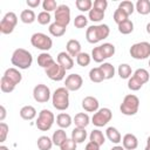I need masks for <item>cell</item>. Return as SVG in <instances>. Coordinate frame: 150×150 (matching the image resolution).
<instances>
[{
  "label": "cell",
  "instance_id": "obj_1",
  "mask_svg": "<svg viewBox=\"0 0 150 150\" xmlns=\"http://www.w3.org/2000/svg\"><path fill=\"white\" fill-rule=\"evenodd\" d=\"M110 34V28L108 25H95L87 28L86 39L89 43H97L107 39Z\"/></svg>",
  "mask_w": 150,
  "mask_h": 150
},
{
  "label": "cell",
  "instance_id": "obj_2",
  "mask_svg": "<svg viewBox=\"0 0 150 150\" xmlns=\"http://www.w3.org/2000/svg\"><path fill=\"white\" fill-rule=\"evenodd\" d=\"M11 62L13 66H15L19 69H28L32 66L33 56H32L30 52H28L27 49L18 48L13 52Z\"/></svg>",
  "mask_w": 150,
  "mask_h": 150
},
{
  "label": "cell",
  "instance_id": "obj_3",
  "mask_svg": "<svg viewBox=\"0 0 150 150\" xmlns=\"http://www.w3.org/2000/svg\"><path fill=\"white\" fill-rule=\"evenodd\" d=\"M52 103L56 110L62 111V110L68 109V107H69V90L66 87L57 88L52 96Z\"/></svg>",
  "mask_w": 150,
  "mask_h": 150
},
{
  "label": "cell",
  "instance_id": "obj_4",
  "mask_svg": "<svg viewBox=\"0 0 150 150\" xmlns=\"http://www.w3.org/2000/svg\"><path fill=\"white\" fill-rule=\"evenodd\" d=\"M138 108H139V100L134 94L125 95L121 105H120L121 112L123 115H127V116H132V115L137 114Z\"/></svg>",
  "mask_w": 150,
  "mask_h": 150
},
{
  "label": "cell",
  "instance_id": "obj_5",
  "mask_svg": "<svg viewBox=\"0 0 150 150\" xmlns=\"http://www.w3.org/2000/svg\"><path fill=\"white\" fill-rule=\"evenodd\" d=\"M54 121H55L54 114L48 109H42L39 112V116H38V120L35 122V125L41 131H48L52 128Z\"/></svg>",
  "mask_w": 150,
  "mask_h": 150
},
{
  "label": "cell",
  "instance_id": "obj_6",
  "mask_svg": "<svg viewBox=\"0 0 150 150\" xmlns=\"http://www.w3.org/2000/svg\"><path fill=\"white\" fill-rule=\"evenodd\" d=\"M129 53L135 60H144L150 56V43L146 41L134 43L130 47Z\"/></svg>",
  "mask_w": 150,
  "mask_h": 150
},
{
  "label": "cell",
  "instance_id": "obj_7",
  "mask_svg": "<svg viewBox=\"0 0 150 150\" xmlns=\"http://www.w3.org/2000/svg\"><path fill=\"white\" fill-rule=\"evenodd\" d=\"M30 43L36 49H40V50H43V52L49 50L53 46L52 39L48 35L43 34V33H34L30 38Z\"/></svg>",
  "mask_w": 150,
  "mask_h": 150
},
{
  "label": "cell",
  "instance_id": "obj_8",
  "mask_svg": "<svg viewBox=\"0 0 150 150\" xmlns=\"http://www.w3.org/2000/svg\"><path fill=\"white\" fill-rule=\"evenodd\" d=\"M16 23H18L16 14L14 12H8L5 14V16L0 22V32L2 34H11L14 30Z\"/></svg>",
  "mask_w": 150,
  "mask_h": 150
},
{
  "label": "cell",
  "instance_id": "obj_9",
  "mask_svg": "<svg viewBox=\"0 0 150 150\" xmlns=\"http://www.w3.org/2000/svg\"><path fill=\"white\" fill-rule=\"evenodd\" d=\"M112 117V112L109 108H101L98 109L91 117V123L96 127L105 125Z\"/></svg>",
  "mask_w": 150,
  "mask_h": 150
},
{
  "label": "cell",
  "instance_id": "obj_10",
  "mask_svg": "<svg viewBox=\"0 0 150 150\" xmlns=\"http://www.w3.org/2000/svg\"><path fill=\"white\" fill-rule=\"evenodd\" d=\"M55 22L62 27H67L70 22V8L67 5H59L55 11Z\"/></svg>",
  "mask_w": 150,
  "mask_h": 150
},
{
  "label": "cell",
  "instance_id": "obj_11",
  "mask_svg": "<svg viewBox=\"0 0 150 150\" xmlns=\"http://www.w3.org/2000/svg\"><path fill=\"white\" fill-rule=\"evenodd\" d=\"M33 97L39 103H46L50 98V90L46 84H36L33 89Z\"/></svg>",
  "mask_w": 150,
  "mask_h": 150
},
{
  "label": "cell",
  "instance_id": "obj_12",
  "mask_svg": "<svg viewBox=\"0 0 150 150\" xmlns=\"http://www.w3.org/2000/svg\"><path fill=\"white\" fill-rule=\"evenodd\" d=\"M45 71H46V75L52 81H61L66 76V69L62 66H60L57 62H54L50 67L45 69Z\"/></svg>",
  "mask_w": 150,
  "mask_h": 150
},
{
  "label": "cell",
  "instance_id": "obj_13",
  "mask_svg": "<svg viewBox=\"0 0 150 150\" xmlns=\"http://www.w3.org/2000/svg\"><path fill=\"white\" fill-rule=\"evenodd\" d=\"M83 84V79L79 74H70L66 77L64 81V87L69 91H76L79 90Z\"/></svg>",
  "mask_w": 150,
  "mask_h": 150
},
{
  "label": "cell",
  "instance_id": "obj_14",
  "mask_svg": "<svg viewBox=\"0 0 150 150\" xmlns=\"http://www.w3.org/2000/svg\"><path fill=\"white\" fill-rule=\"evenodd\" d=\"M98 101L94 96H87L82 100V108L87 112H96L98 110Z\"/></svg>",
  "mask_w": 150,
  "mask_h": 150
},
{
  "label": "cell",
  "instance_id": "obj_15",
  "mask_svg": "<svg viewBox=\"0 0 150 150\" xmlns=\"http://www.w3.org/2000/svg\"><path fill=\"white\" fill-rule=\"evenodd\" d=\"M56 62L60 66H62L66 70H69V69H71L74 67V60H73V57L68 53H66V52H61V53L57 54Z\"/></svg>",
  "mask_w": 150,
  "mask_h": 150
},
{
  "label": "cell",
  "instance_id": "obj_16",
  "mask_svg": "<svg viewBox=\"0 0 150 150\" xmlns=\"http://www.w3.org/2000/svg\"><path fill=\"white\" fill-rule=\"evenodd\" d=\"M122 143L125 150H135L138 146V139L132 134H125L122 138Z\"/></svg>",
  "mask_w": 150,
  "mask_h": 150
},
{
  "label": "cell",
  "instance_id": "obj_17",
  "mask_svg": "<svg viewBox=\"0 0 150 150\" xmlns=\"http://www.w3.org/2000/svg\"><path fill=\"white\" fill-rule=\"evenodd\" d=\"M66 49H67V53L70 55V56H77L80 53H81V43L75 40V39H71L67 42L66 45Z\"/></svg>",
  "mask_w": 150,
  "mask_h": 150
},
{
  "label": "cell",
  "instance_id": "obj_18",
  "mask_svg": "<svg viewBox=\"0 0 150 150\" xmlns=\"http://www.w3.org/2000/svg\"><path fill=\"white\" fill-rule=\"evenodd\" d=\"M4 76H6L8 80H11L14 84H19L21 82V80H22V75H21V73L16 68H8V69H6Z\"/></svg>",
  "mask_w": 150,
  "mask_h": 150
},
{
  "label": "cell",
  "instance_id": "obj_19",
  "mask_svg": "<svg viewBox=\"0 0 150 150\" xmlns=\"http://www.w3.org/2000/svg\"><path fill=\"white\" fill-rule=\"evenodd\" d=\"M54 59L50 54L48 53H41L38 55V64L45 69H47L48 67H50L53 63H54Z\"/></svg>",
  "mask_w": 150,
  "mask_h": 150
},
{
  "label": "cell",
  "instance_id": "obj_20",
  "mask_svg": "<svg viewBox=\"0 0 150 150\" xmlns=\"http://www.w3.org/2000/svg\"><path fill=\"white\" fill-rule=\"evenodd\" d=\"M89 121H90V118H89L88 114H86V112H79L74 117V123H75L76 128L86 129V127L89 124Z\"/></svg>",
  "mask_w": 150,
  "mask_h": 150
},
{
  "label": "cell",
  "instance_id": "obj_21",
  "mask_svg": "<svg viewBox=\"0 0 150 150\" xmlns=\"http://www.w3.org/2000/svg\"><path fill=\"white\" fill-rule=\"evenodd\" d=\"M105 135H107V138H108L111 143H114V144H117V143H120V142L122 141V136H121L120 131H118L116 128H114V127L107 128Z\"/></svg>",
  "mask_w": 150,
  "mask_h": 150
},
{
  "label": "cell",
  "instance_id": "obj_22",
  "mask_svg": "<svg viewBox=\"0 0 150 150\" xmlns=\"http://www.w3.org/2000/svg\"><path fill=\"white\" fill-rule=\"evenodd\" d=\"M20 116L26 121H30L36 116V110L32 105H25L20 109Z\"/></svg>",
  "mask_w": 150,
  "mask_h": 150
},
{
  "label": "cell",
  "instance_id": "obj_23",
  "mask_svg": "<svg viewBox=\"0 0 150 150\" xmlns=\"http://www.w3.org/2000/svg\"><path fill=\"white\" fill-rule=\"evenodd\" d=\"M89 138H90V142H94V143L97 144L98 146L103 145L104 142H105V137H104L103 132H102L101 130H98V129H94V130L90 132Z\"/></svg>",
  "mask_w": 150,
  "mask_h": 150
},
{
  "label": "cell",
  "instance_id": "obj_24",
  "mask_svg": "<svg viewBox=\"0 0 150 150\" xmlns=\"http://www.w3.org/2000/svg\"><path fill=\"white\" fill-rule=\"evenodd\" d=\"M71 117H70V115L69 114H66V112H61V114H59L57 115V117H56V123H57V125L61 128V129H66V128H68L70 124H71Z\"/></svg>",
  "mask_w": 150,
  "mask_h": 150
},
{
  "label": "cell",
  "instance_id": "obj_25",
  "mask_svg": "<svg viewBox=\"0 0 150 150\" xmlns=\"http://www.w3.org/2000/svg\"><path fill=\"white\" fill-rule=\"evenodd\" d=\"M87 138V131L86 129L82 128H75L71 131V139L75 141L76 143H83Z\"/></svg>",
  "mask_w": 150,
  "mask_h": 150
},
{
  "label": "cell",
  "instance_id": "obj_26",
  "mask_svg": "<svg viewBox=\"0 0 150 150\" xmlns=\"http://www.w3.org/2000/svg\"><path fill=\"white\" fill-rule=\"evenodd\" d=\"M67 139V134L63 129H57L56 131H54L53 134V137H52V141H53V144L54 145H57V146H61V144Z\"/></svg>",
  "mask_w": 150,
  "mask_h": 150
},
{
  "label": "cell",
  "instance_id": "obj_27",
  "mask_svg": "<svg viewBox=\"0 0 150 150\" xmlns=\"http://www.w3.org/2000/svg\"><path fill=\"white\" fill-rule=\"evenodd\" d=\"M89 79L94 83H100L103 80H105L102 70L100 69V67H96V68H91L90 69V71H89Z\"/></svg>",
  "mask_w": 150,
  "mask_h": 150
},
{
  "label": "cell",
  "instance_id": "obj_28",
  "mask_svg": "<svg viewBox=\"0 0 150 150\" xmlns=\"http://www.w3.org/2000/svg\"><path fill=\"white\" fill-rule=\"evenodd\" d=\"M135 9L142 14V15H146L150 13V1L149 0H138L136 2Z\"/></svg>",
  "mask_w": 150,
  "mask_h": 150
},
{
  "label": "cell",
  "instance_id": "obj_29",
  "mask_svg": "<svg viewBox=\"0 0 150 150\" xmlns=\"http://www.w3.org/2000/svg\"><path fill=\"white\" fill-rule=\"evenodd\" d=\"M20 20L23 23H33L36 20V15L32 9H23L20 14Z\"/></svg>",
  "mask_w": 150,
  "mask_h": 150
},
{
  "label": "cell",
  "instance_id": "obj_30",
  "mask_svg": "<svg viewBox=\"0 0 150 150\" xmlns=\"http://www.w3.org/2000/svg\"><path fill=\"white\" fill-rule=\"evenodd\" d=\"M100 69L102 70V73H103V75H104V79H105V80H110V79H112L114 75H115V68H114V66H112L111 63H109V62H104L103 64H101V66H100Z\"/></svg>",
  "mask_w": 150,
  "mask_h": 150
},
{
  "label": "cell",
  "instance_id": "obj_31",
  "mask_svg": "<svg viewBox=\"0 0 150 150\" xmlns=\"http://www.w3.org/2000/svg\"><path fill=\"white\" fill-rule=\"evenodd\" d=\"M38 148L40 150H50L53 146V141L48 136H40L38 138Z\"/></svg>",
  "mask_w": 150,
  "mask_h": 150
},
{
  "label": "cell",
  "instance_id": "obj_32",
  "mask_svg": "<svg viewBox=\"0 0 150 150\" xmlns=\"http://www.w3.org/2000/svg\"><path fill=\"white\" fill-rule=\"evenodd\" d=\"M15 86L11 80H8L6 76L2 75L1 80H0V88H1V91L4 93H12L14 89H15Z\"/></svg>",
  "mask_w": 150,
  "mask_h": 150
},
{
  "label": "cell",
  "instance_id": "obj_33",
  "mask_svg": "<svg viewBox=\"0 0 150 150\" xmlns=\"http://www.w3.org/2000/svg\"><path fill=\"white\" fill-rule=\"evenodd\" d=\"M49 33L53 35V36H55V38H59V36H62V35H64V33H66V27H62V26H60L59 23H56V22H53V23H50L49 25Z\"/></svg>",
  "mask_w": 150,
  "mask_h": 150
},
{
  "label": "cell",
  "instance_id": "obj_34",
  "mask_svg": "<svg viewBox=\"0 0 150 150\" xmlns=\"http://www.w3.org/2000/svg\"><path fill=\"white\" fill-rule=\"evenodd\" d=\"M132 76L136 77V79H137L139 82H142L143 84L146 83V82L149 81V79H150L149 71H148L146 69H144V68H138V69H136Z\"/></svg>",
  "mask_w": 150,
  "mask_h": 150
},
{
  "label": "cell",
  "instance_id": "obj_35",
  "mask_svg": "<svg viewBox=\"0 0 150 150\" xmlns=\"http://www.w3.org/2000/svg\"><path fill=\"white\" fill-rule=\"evenodd\" d=\"M118 26V32L121 33V34H130L132 30H134V23H132V21L131 20H125V21H123L122 23H120V25H117Z\"/></svg>",
  "mask_w": 150,
  "mask_h": 150
},
{
  "label": "cell",
  "instance_id": "obj_36",
  "mask_svg": "<svg viewBox=\"0 0 150 150\" xmlns=\"http://www.w3.org/2000/svg\"><path fill=\"white\" fill-rule=\"evenodd\" d=\"M117 71H118V75H120L121 79H130L131 73H132L131 67H130L128 63H121V64L118 66Z\"/></svg>",
  "mask_w": 150,
  "mask_h": 150
},
{
  "label": "cell",
  "instance_id": "obj_37",
  "mask_svg": "<svg viewBox=\"0 0 150 150\" xmlns=\"http://www.w3.org/2000/svg\"><path fill=\"white\" fill-rule=\"evenodd\" d=\"M89 20H91L93 22H100L101 20H103L104 18V12L100 11V9H96V8H91L89 11Z\"/></svg>",
  "mask_w": 150,
  "mask_h": 150
},
{
  "label": "cell",
  "instance_id": "obj_38",
  "mask_svg": "<svg viewBox=\"0 0 150 150\" xmlns=\"http://www.w3.org/2000/svg\"><path fill=\"white\" fill-rule=\"evenodd\" d=\"M75 6L79 11L87 12V11H90L93 8V2H91V0H76Z\"/></svg>",
  "mask_w": 150,
  "mask_h": 150
},
{
  "label": "cell",
  "instance_id": "obj_39",
  "mask_svg": "<svg viewBox=\"0 0 150 150\" xmlns=\"http://www.w3.org/2000/svg\"><path fill=\"white\" fill-rule=\"evenodd\" d=\"M100 47H101L102 53H103V55H104V57H105V59L114 56V54H115V46H114L112 43L105 42V43L101 45Z\"/></svg>",
  "mask_w": 150,
  "mask_h": 150
},
{
  "label": "cell",
  "instance_id": "obj_40",
  "mask_svg": "<svg viewBox=\"0 0 150 150\" xmlns=\"http://www.w3.org/2000/svg\"><path fill=\"white\" fill-rule=\"evenodd\" d=\"M117 8H120V9H122L128 16L129 15H131L132 13H134V11H135V6H134V4L131 2V1H128V0H125V1H122L120 5H118V7Z\"/></svg>",
  "mask_w": 150,
  "mask_h": 150
},
{
  "label": "cell",
  "instance_id": "obj_41",
  "mask_svg": "<svg viewBox=\"0 0 150 150\" xmlns=\"http://www.w3.org/2000/svg\"><path fill=\"white\" fill-rule=\"evenodd\" d=\"M90 60H91V56L87 53H80L77 56H76V62L79 66L81 67H87L89 63H90Z\"/></svg>",
  "mask_w": 150,
  "mask_h": 150
},
{
  "label": "cell",
  "instance_id": "obj_42",
  "mask_svg": "<svg viewBox=\"0 0 150 150\" xmlns=\"http://www.w3.org/2000/svg\"><path fill=\"white\" fill-rule=\"evenodd\" d=\"M91 59L95 62H97V63H101V62H103V60H105V57H104V55H103L102 49H101L100 46L93 48V50H91Z\"/></svg>",
  "mask_w": 150,
  "mask_h": 150
},
{
  "label": "cell",
  "instance_id": "obj_43",
  "mask_svg": "<svg viewBox=\"0 0 150 150\" xmlns=\"http://www.w3.org/2000/svg\"><path fill=\"white\" fill-rule=\"evenodd\" d=\"M125 20H128V15H127L122 9L117 8V9L114 12V21H115L117 25H120V23H122V22L125 21Z\"/></svg>",
  "mask_w": 150,
  "mask_h": 150
},
{
  "label": "cell",
  "instance_id": "obj_44",
  "mask_svg": "<svg viewBox=\"0 0 150 150\" xmlns=\"http://www.w3.org/2000/svg\"><path fill=\"white\" fill-rule=\"evenodd\" d=\"M142 86H143V83L139 82V81H138L136 77H134V76H131V77L129 79V81H128V88H129L130 90H132V91L139 90V89L142 88Z\"/></svg>",
  "mask_w": 150,
  "mask_h": 150
},
{
  "label": "cell",
  "instance_id": "obj_45",
  "mask_svg": "<svg viewBox=\"0 0 150 150\" xmlns=\"http://www.w3.org/2000/svg\"><path fill=\"white\" fill-rule=\"evenodd\" d=\"M87 23H88V19L82 14L75 16V19H74V26L76 28H84L87 26Z\"/></svg>",
  "mask_w": 150,
  "mask_h": 150
},
{
  "label": "cell",
  "instance_id": "obj_46",
  "mask_svg": "<svg viewBox=\"0 0 150 150\" xmlns=\"http://www.w3.org/2000/svg\"><path fill=\"white\" fill-rule=\"evenodd\" d=\"M42 7L45 9V12H52V11H56L57 8V4L55 0H43L42 2Z\"/></svg>",
  "mask_w": 150,
  "mask_h": 150
},
{
  "label": "cell",
  "instance_id": "obj_47",
  "mask_svg": "<svg viewBox=\"0 0 150 150\" xmlns=\"http://www.w3.org/2000/svg\"><path fill=\"white\" fill-rule=\"evenodd\" d=\"M50 19L52 18H50V14L48 12L42 11V12H40L38 14V22L40 25H47V23H49L50 22Z\"/></svg>",
  "mask_w": 150,
  "mask_h": 150
},
{
  "label": "cell",
  "instance_id": "obj_48",
  "mask_svg": "<svg viewBox=\"0 0 150 150\" xmlns=\"http://www.w3.org/2000/svg\"><path fill=\"white\" fill-rule=\"evenodd\" d=\"M76 142L73 141L71 138H67L60 146L61 150H76Z\"/></svg>",
  "mask_w": 150,
  "mask_h": 150
},
{
  "label": "cell",
  "instance_id": "obj_49",
  "mask_svg": "<svg viewBox=\"0 0 150 150\" xmlns=\"http://www.w3.org/2000/svg\"><path fill=\"white\" fill-rule=\"evenodd\" d=\"M8 130H9L8 125H7L5 122H1V123H0V142H1V143L6 141Z\"/></svg>",
  "mask_w": 150,
  "mask_h": 150
},
{
  "label": "cell",
  "instance_id": "obj_50",
  "mask_svg": "<svg viewBox=\"0 0 150 150\" xmlns=\"http://www.w3.org/2000/svg\"><path fill=\"white\" fill-rule=\"evenodd\" d=\"M93 6H94V8L104 12L107 9V7H108V1L107 0H95L94 4H93Z\"/></svg>",
  "mask_w": 150,
  "mask_h": 150
},
{
  "label": "cell",
  "instance_id": "obj_51",
  "mask_svg": "<svg viewBox=\"0 0 150 150\" xmlns=\"http://www.w3.org/2000/svg\"><path fill=\"white\" fill-rule=\"evenodd\" d=\"M84 150H100V146L97 144H95L94 142H89V143H87Z\"/></svg>",
  "mask_w": 150,
  "mask_h": 150
},
{
  "label": "cell",
  "instance_id": "obj_52",
  "mask_svg": "<svg viewBox=\"0 0 150 150\" xmlns=\"http://www.w3.org/2000/svg\"><path fill=\"white\" fill-rule=\"evenodd\" d=\"M26 2L28 5V7H30V8H35L40 5V0H27Z\"/></svg>",
  "mask_w": 150,
  "mask_h": 150
},
{
  "label": "cell",
  "instance_id": "obj_53",
  "mask_svg": "<svg viewBox=\"0 0 150 150\" xmlns=\"http://www.w3.org/2000/svg\"><path fill=\"white\" fill-rule=\"evenodd\" d=\"M0 121L2 122L4 120H5V117H6V109H5V107L4 105H0Z\"/></svg>",
  "mask_w": 150,
  "mask_h": 150
},
{
  "label": "cell",
  "instance_id": "obj_54",
  "mask_svg": "<svg viewBox=\"0 0 150 150\" xmlns=\"http://www.w3.org/2000/svg\"><path fill=\"white\" fill-rule=\"evenodd\" d=\"M110 150H125L123 146H121V145H115V146H112Z\"/></svg>",
  "mask_w": 150,
  "mask_h": 150
},
{
  "label": "cell",
  "instance_id": "obj_55",
  "mask_svg": "<svg viewBox=\"0 0 150 150\" xmlns=\"http://www.w3.org/2000/svg\"><path fill=\"white\" fill-rule=\"evenodd\" d=\"M146 33H148V34H150V22L146 25Z\"/></svg>",
  "mask_w": 150,
  "mask_h": 150
},
{
  "label": "cell",
  "instance_id": "obj_56",
  "mask_svg": "<svg viewBox=\"0 0 150 150\" xmlns=\"http://www.w3.org/2000/svg\"><path fill=\"white\" fill-rule=\"evenodd\" d=\"M0 150H8V148L5 145H0Z\"/></svg>",
  "mask_w": 150,
  "mask_h": 150
},
{
  "label": "cell",
  "instance_id": "obj_57",
  "mask_svg": "<svg viewBox=\"0 0 150 150\" xmlns=\"http://www.w3.org/2000/svg\"><path fill=\"white\" fill-rule=\"evenodd\" d=\"M146 146H150V136L146 138Z\"/></svg>",
  "mask_w": 150,
  "mask_h": 150
},
{
  "label": "cell",
  "instance_id": "obj_58",
  "mask_svg": "<svg viewBox=\"0 0 150 150\" xmlns=\"http://www.w3.org/2000/svg\"><path fill=\"white\" fill-rule=\"evenodd\" d=\"M144 150H150V146H145V149Z\"/></svg>",
  "mask_w": 150,
  "mask_h": 150
},
{
  "label": "cell",
  "instance_id": "obj_59",
  "mask_svg": "<svg viewBox=\"0 0 150 150\" xmlns=\"http://www.w3.org/2000/svg\"><path fill=\"white\" fill-rule=\"evenodd\" d=\"M149 67H150V60H149Z\"/></svg>",
  "mask_w": 150,
  "mask_h": 150
}]
</instances>
